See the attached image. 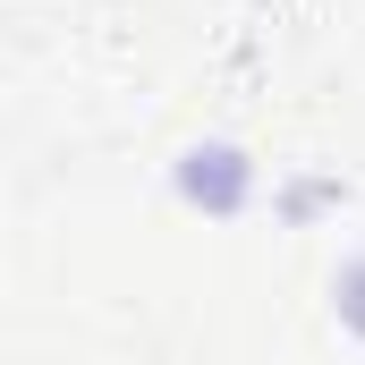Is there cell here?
<instances>
[{"label": "cell", "mask_w": 365, "mask_h": 365, "mask_svg": "<svg viewBox=\"0 0 365 365\" xmlns=\"http://www.w3.org/2000/svg\"><path fill=\"white\" fill-rule=\"evenodd\" d=\"M349 314H357V331H365V264L349 272Z\"/></svg>", "instance_id": "2"}, {"label": "cell", "mask_w": 365, "mask_h": 365, "mask_svg": "<svg viewBox=\"0 0 365 365\" xmlns=\"http://www.w3.org/2000/svg\"><path fill=\"white\" fill-rule=\"evenodd\" d=\"M247 179H255V170H247V153H238V145H195V153L179 162V187L195 195V204H212V212H238Z\"/></svg>", "instance_id": "1"}]
</instances>
